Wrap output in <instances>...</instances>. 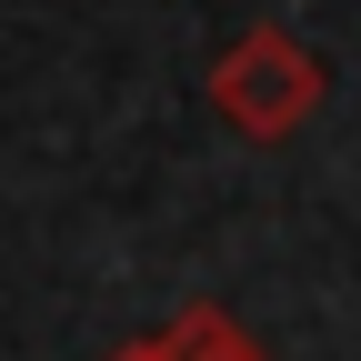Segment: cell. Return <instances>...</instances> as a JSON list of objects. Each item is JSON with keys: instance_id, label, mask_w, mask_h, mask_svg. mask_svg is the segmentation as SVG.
Segmentation results:
<instances>
[{"instance_id": "1", "label": "cell", "mask_w": 361, "mask_h": 361, "mask_svg": "<svg viewBox=\"0 0 361 361\" xmlns=\"http://www.w3.org/2000/svg\"><path fill=\"white\" fill-rule=\"evenodd\" d=\"M201 90H211V111L231 121L241 141H291V130L322 121V101H331V61L311 51V40H291L281 20H251V30L221 40V61L201 71Z\"/></svg>"}, {"instance_id": "2", "label": "cell", "mask_w": 361, "mask_h": 361, "mask_svg": "<svg viewBox=\"0 0 361 361\" xmlns=\"http://www.w3.org/2000/svg\"><path fill=\"white\" fill-rule=\"evenodd\" d=\"M141 361H261V351H251L231 322H180V331H171V341H151Z\"/></svg>"}]
</instances>
